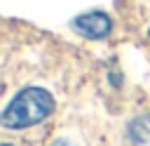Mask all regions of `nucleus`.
I'll list each match as a JSON object with an SVG mask.
<instances>
[{
  "instance_id": "423d86ee",
  "label": "nucleus",
  "mask_w": 150,
  "mask_h": 146,
  "mask_svg": "<svg viewBox=\"0 0 150 146\" xmlns=\"http://www.w3.org/2000/svg\"><path fill=\"white\" fill-rule=\"evenodd\" d=\"M148 33H150V31H148Z\"/></svg>"
},
{
  "instance_id": "f03ea898",
  "label": "nucleus",
  "mask_w": 150,
  "mask_h": 146,
  "mask_svg": "<svg viewBox=\"0 0 150 146\" xmlns=\"http://www.w3.org/2000/svg\"><path fill=\"white\" fill-rule=\"evenodd\" d=\"M73 31L89 38V40H101L108 38L112 31V21L105 12H87L73 19Z\"/></svg>"
},
{
  "instance_id": "20e7f679",
  "label": "nucleus",
  "mask_w": 150,
  "mask_h": 146,
  "mask_svg": "<svg viewBox=\"0 0 150 146\" xmlns=\"http://www.w3.org/2000/svg\"><path fill=\"white\" fill-rule=\"evenodd\" d=\"M52 146H75V144H70L68 139H56V141H54Z\"/></svg>"
},
{
  "instance_id": "7ed1b4c3",
  "label": "nucleus",
  "mask_w": 150,
  "mask_h": 146,
  "mask_svg": "<svg viewBox=\"0 0 150 146\" xmlns=\"http://www.w3.org/2000/svg\"><path fill=\"white\" fill-rule=\"evenodd\" d=\"M127 137L134 146H150V111L127 125Z\"/></svg>"
},
{
  "instance_id": "39448f33",
  "label": "nucleus",
  "mask_w": 150,
  "mask_h": 146,
  "mask_svg": "<svg viewBox=\"0 0 150 146\" xmlns=\"http://www.w3.org/2000/svg\"><path fill=\"white\" fill-rule=\"evenodd\" d=\"M2 146H9V144H2Z\"/></svg>"
},
{
  "instance_id": "f257e3e1",
  "label": "nucleus",
  "mask_w": 150,
  "mask_h": 146,
  "mask_svg": "<svg viewBox=\"0 0 150 146\" xmlns=\"http://www.w3.org/2000/svg\"><path fill=\"white\" fill-rule=\"evenodd\" d=\"M54 106H56L54 97L47 89H42V87H23L5 106V111L0 115V122L7 130H26V127H33V125L42 122L45 118H49Z\"/></svg>"
}]
</instances>
